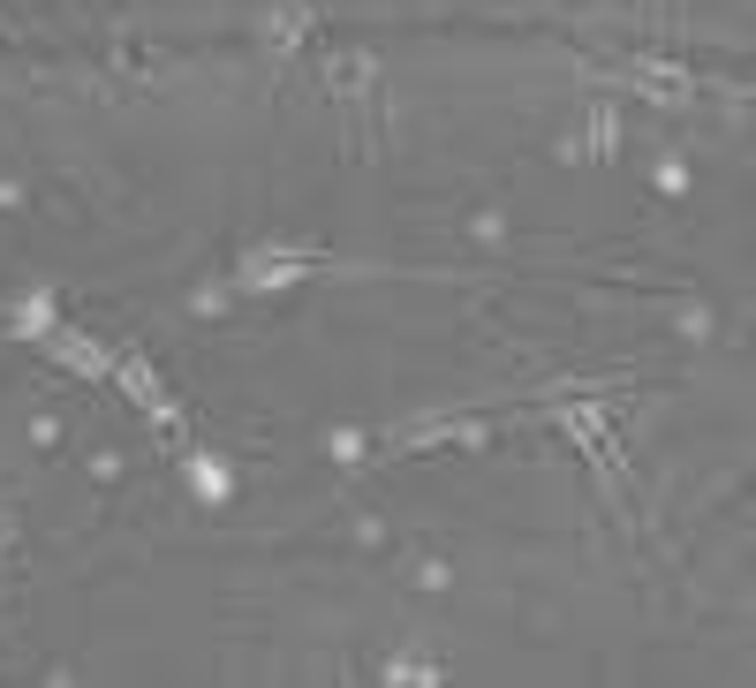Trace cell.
<instances>
[{
    "instance_id": "cell-1",
    "label": "cell",
    "mask_w": 756,
    "mask_h": 688,
    "mask_svg": "<svg viewBox=\"0 0 756 688\" xmlns=\"http://www.w3.org/2000/svg\"><path fill=\"white\" fill-rule=\"evenodd\" d=\"M318 265L326 258H318L310 243H257V250H243V265L227 273V288H235L243 302L251 296H288L295 280H310Z\"/></svg>"
},
{
    "instance_id": "cell-2",
    "label": "cell",
    "mask_w": 756,
    "mask_h": 688,
    "mask_svg": "<svg viewBox=\"0 0 756 688\" xmlns=\"http://www.w3.org/2000/svg\"><path fill=\"white\" fill-rule=\"evenodd\" d=\"M106 379L129 393V409H136V417H152V424L182 431V409H174L167 379H160V363H152L144 348H114V371H106Z\"/></svg>"
},
{
    "instance_id": "cell-3",
    "label": "cell",
    "mask_w": 756,
    "mask_h": 688,
    "mask_svg": "<svg viewBox=\"0 0 756 688\" xmlns=\"http://www.w3.org/2000/svg\"><path fill=\"white\" fill-rule=\"evenodd\" d=\"M182 492H190L197 507H227V500H235V462L212 454V446H182Z\"/></svg>"
},
{
    "instance_id": "cell-4",
    "label": "cell",
    "mask_w": 756,
    "mask_h": 688,
    "mask_svg": "<svg viewBox=\"0 0 756 688\" xmlns=\"http://www.w3.org/2000/svg\"><path fill=\"white\" fill-rule=\"evenodd\" d=\"M45 356L61 363V371H76V379H106L114 371V348L106 341H91V333H76V326H61V333H45Z\"/></svg>"
},
{
    "instance_id": "cell-5",
    "label": "cell",
    "mask_w": 756,
    "mask_h": 688,
    "mask_svg": "<svg viewBox=\"0 0 756 688\" xmlns=\"http://www.w3.org/2000/svg\"><path fill=\"white\" fill-rule=\"evenodd\" d=\"M0 333H8V341H45V333H61V302L45 296V288H31L23 302H8Z\"/></svg>"
},
{
    "instance_id": "cell-6",
    "label": "cell",
    "mask_w": 756,
    "mask_h": 688,
    "mask_svg": "<svg viewBox=\"0 0 756 688\" xmlns=\"http://www.w3.org/2000/svg\"><path fill=\"white\" fill-rule=\"evenodd\" d=\"M613 152H621V114H613V106H590L583 136L560 144V160H575V167H583V160H613Z\"/></svg>"
},
{
    "instance_id": "cell-7",
    "label": "cell",
    "mask_w": 756,
    "mask_h": 688,
    "mask_svg": "<svg viewBox=\"0 0 756 688\" xmlns=\"http://www.w3.org/2000/svg\"><path fill=\"white\" fill-rule=\"evenodd\" d=\"M621 84L643 91L651 106H681V99H688V76H681V69H666V61H629V69H621Z\"/></svg>"
},
{
    "instance_id": "cell-8",
    "label": "cell",
    "mask_w": 756,
    "mask_h": 688,
    "mask_svg": "<svg viewBox=\"0 0 756 688\" xmlns=\"http://www.w3.org/2000/svg\"><path fill=\"white\" fill-rule=\"evenodd\" d=\"M378 681H386V688H439V681H447V666H439L431 650H394V658L378 666Z\"/></svg>"
},
{
    "instance_id": "cell-9",
    "label": "cell",
    "mask_w": 756,
    "mask_h": 688,
    "mask_svg": "<svg viewBox=\"0 0 756 688\" xmlns=\"http://www.w3.org/2000/svg\"><path fill=\"white\" fill-rule=\"evenodd\" d=\"M310 23H318V0H280L273 23H265V45L273 53H295V45L310 39Z\"/></svg>"
},
{
    "instance_id": "cell-10",
    "label": "cell",
    "mask_w": 756,
    "mask_h": 688,
    "mask_svg": "<svg viewBox=\"0 0 756 688\" xmlns=\"http://www.w3.org/2000/svg\"><path fill=\"white\" fill-rule=\"evenodd\" d=\"M326 454H334L340 470H356V462H371L378 446H371V439H364L356 424H340V431H326Z\"/></svg>"
},
{
    "instance_id": "cell-11",
    "label": "cell",
    "mask_w": 756,
    "mask_h": 688,
    "mask_svg": "<svg viewBox=\"0 0 756 688\" xmlns=\"http://www.w3.org/2000/svg\"><path fill=\"white\" fill-rule=\"evenodd\" d=\"M651 189H658V197H688V160H681V152H658V167H651Z\"/></svg>"
},
{
    "instance_id": "cell-12",
    "label": "cell",
    "mask_w": 756,
    "mask_h": 688,
    "mask_svg": "<svg viewBox=\"0 0 756 688\" xmlns=\"http://www.w3.org/2000/svg\"><path fill=\"white\" fill-rule=\"evenodd\" d=\"M227 302H235V288H227V280H212V288L190 296V310H197V318H227Z\"/></svg>"
},
{
    "instance_id": "cell-13",
    "label": "cell",
    "mask_w": 756,
    "mask_h": 688,
    "mask_svg": "<svg viewBox=\"0 0 756 688\" xmlns=\"http://www.w3.org/2000/svg\"><path fill=\"white\" fill-rule=\"evenodd\" d=\"M447 583H454V567H447V559H417V591H423V598H439Z\"/></svg>"
},
{
    "instance_id": "cell-14",
    "label": "cell",
    "mask_w": 756,
    "mask_h": 688,
    "mask_svg": "<svg viewBox=\"0 0 756 688\" xmlns=\"http://www.w3.org/2000/svg\"><path fill=\"white\" fill-rule=\"evenodd\" d=\"M122 446H99V454H91V484H122Z\"/></svg>"
},
{
    "instance_id": "cell-15",
    "label": "cell",
    "mask_w": 756,
    "mask_h": 688,
    "mask_svg": "<svg viewBox=\"0 0 756 688\" xmlns=\"http://www.w3.org/2000/svg\"><path fill=\"white\" fill-rule=\"evenodd\" d=\"M469 243H507V213H469Z\"/></svg>"
},
{
    "instance_id": "cell-16",
    "label": "cell",
    "mask_w": 756,
    "mask_h": 688,
    "mask_svg": "<svg viewBox=\"0 0 756 688\" xmlns=\"http://www.w3.org/2000/svg\"><path fill=\"white\" fill-rule=\"evenodd\" d=\"M681 333H688V341H712V310H704V302H681Z\"/></svg>"
},
{
    "instance_id": "cell-17",
    "label": "cell",
    "mask_w": 756,
    "mask_h": 688,
    "mask_svg": "<svg viewBox=\"0 0 756 688\" xmlns=\"http://www.w3.org/2000/svg\"><path fill=\"white\" fill-rule=\"evenodd\" d=\"M31 446L53 454V446H61V417H31Z\"/></svg>"
},
{
    "instance_id": "cell-18",
    "label": "cell",
    "mask_w": 756,
    "mask_h": 688,
    "mask_svg": "<svg viewBox=\"0 0 756 688\" xmlns=\"http://www.w3.org/2000/svg\"><path fill=\"white\" fill-rule=\"evenodd\" d=\"M16 205H23V189H16V182L0 174V213H16Z\"/></svg>"
},
{
    "instance_id": "cell-19",
    "label": "cell",
    "mask_w": 756,
    "mask_h": 688,
    "mask_svg": "<svg viewBox=\"0 0 756 688\" xmlns=\"http://www.w3.org/2000/svg\"><path fill=\"white\" fill-rule=\"evenodd\" d=\"M0 553H16V522L0 515Z\"/></svg>"
}]
</instances>
